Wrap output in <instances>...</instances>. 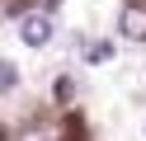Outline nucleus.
<instances>
[{
    "mask_svg": "<svg viewBox=\"0 0 146 141\" xmlns=\"http://www.w3.org/2000/svg\"><path fill=\"white\" fill-rule=\"evenodd\" d=\"M118 28H123V38H132V42H146V0H127Z\"/></svg>",
    "mask_w": 146,
    "mask_h": 141,
    "instance_id": "nucleus-1",
    "label": "nucleus"
},
{
    "mask_svg": "<svg viewBox=\"0 0 146 141\" xmlns=\"http://www.w3.org/2000/svg\"><path fill=\"white\" fill-rule=\"evenodd\" d=\"M19 38H24L29 47H47V42H52V14H47V9H42V14H29V19L19 24Z\"/></svg>",
    "mask_w": 146,
    "mask_h": 141,
    "instance_id": "nucleus-2",
    "label": "nucleus"
},
{
    "mask_svg": "<svg viewBox=\"0 0 146 141\" xmlns=\"http://www.w3.org/2000/svg\"><path fill=\"white\" fill-rule=\"evenodd\" d=\"M113 52H118V47H113V42H108V38H104V42H90V52H85V61H94V66H104V61H113Z\"/></svg>",
    "mask_w": 146,
    "mask_h": 141,
    "instance_id": "nucleus-3",
    "label": "nucleus"
},
{
    "mask_svg": "<svg viewBox=\"0 0 146 141\" xmlns=\"http://www.w3.org/2000/svg\"><path fill=\"white\" fill-rule=\"evenodd\" d=\"M14 80H19V71H14V66H10V61H0V89H10V85H14Z\"/></svg>",
    "mask_w": 146,
    "mask_h": 141,
    "instance_id": "nucleus-4",
    "label": "nucleus"
},
{
    "mask_svg": "<svg viewBox=\"0 0 146 141\" xmlns=\"http://www.w3.org/2000/svg\"><path fill=\"white\" fill-rule=\"evenodd\" d=\"M52 5H57V0H47V9H52Z\"/></svg>",
    "mask_w": 146,
    "mask_h": 141,
    "instance_id": "nucleus-5",
    "label": "nucleus"
},
{
    "mask_svg": "<svg viewBox=\"0 0 146 141\" xmlns=\"http://www.w3.org/2000/svg\"><path fill=\"white\" fill-rule=\"evenodd\" d=\"M0 141H5V132H0Z\"/></svg>",
    "mask_w": 146,
    "mask_h": 141,
    "instance_id": "nucleus-6",
    "label": "nucleus"
}]
</instances>
